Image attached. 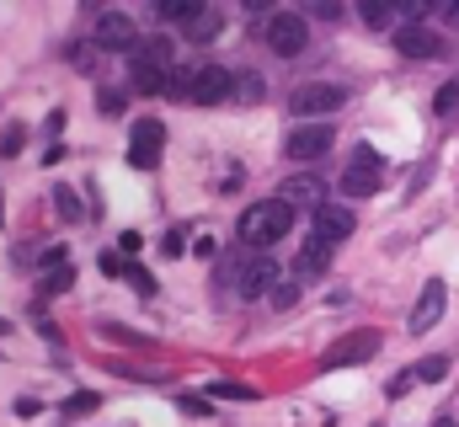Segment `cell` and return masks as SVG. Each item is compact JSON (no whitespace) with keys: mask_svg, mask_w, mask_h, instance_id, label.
I'll return each mask as SVG.
<instances>
[{"mask_svg":"<svg viewBox=\"0 0 459 427\" xmlns=\"http://www.w3.org/2000/svg\"><path fill=\"white\" fill-rule=\"evenodd\" d=\"M326 267H332V246L310 235V240L299 246V257H294V273H299V278H321Z\"/></svg>","mask_w":459,"mask_h":427,"instance_id":"obj_15","label":"cell"},{"mask_svg":"<svg viewBox=\"0 0 459 427\" xmlns=\"http://www.w3.org/2000/svg\"><path fill=\"white\" fill-rule=\"evenodd\" d=\"M283 150H289V161H321V155L332 150V128H326V123H299V128L283 139Z\"/></svg>","mask_w":459,"mask_h":427,"instance_id":"obj_7","label":"cell"},{"mask_svg":"<svg viewBox=\"0 0 459 427\" xmlns=\"http://www.w3.org/2000/svg\"><path fill=\"white\" fill-rule=\"evenodd\" d=\"M123 102H128V97H123V92H102V97H97V107H102V112H108V118H113V112H123Z\"/></svg>","mask_w":459,"mask_h":427,"instance_id":"obj_32","label":"cell"},{"mask_svg":"<svg viewBox=\"0 0 459 427\" xmlns=\"http://www.w3.org/2000/svg\"><path fill=\"white\" fill-rule=\"evenodd\" d=\"M75 283V267L65 262V267H54V273H43V294H65Z\"/></svg>","mask_w":459,"mask_h":427,"instance_id":"obj_21","label":"cell"},{"mask_svg":"<svg viewBox=\"0 0 459 427\" xmlns=\"http://www.w3.org/2000/svg\"><path fill=\"white\" fill-rule=\"evenodd\" d=\"M267 48H273L278 59H299V54L310 48V22L294 16V11H273V16H267Z\"/></svg>","mask_w":459,"mask_h":427,"instance_id":"obj_2","label":"cell"},{"mask_svg":"<svg viewBox=\"0 0 459 427\" xmlns=\"http://www.w3.org/2000/svg\"><path fill=\"white\" fill-rule=\"evenodd\" d=\"M102 273H108V278H123V273H128V262H123L117 251H102Z\"/></svg>","mask_w":459,"mask_h":427,"instance_id":"obj_31","label":"cell"},{"mask_svg":"<svg viewBox=\"0 0 459 427\" xmlns=\"http://www.w3.org/2000/svg\"><path fill=\"white\" fill-rule=\"evenodd\" d=\"M316 16H326V22H337V16H342V5H337V0H321V5H316Z\"/></svg>","mask_w":459,"mask_h":427,"instance_id":"obj_33","label":"cell"},{"mask_svg":"<svg viewBox=\"0 0 459 427\" xmlns=\"http://www.w3.org/2000/svg\"><path fill=\"white\" fill-rule=\"evenodd\" d=\"M214 32H220V11H198V16L187 22V38H193V43H204V38H214Z\"/></svg>","mask_w":459,"mask_h":427,"instance_id":"obj_19","label":"cell"},{"mask_svg":"<svg viewBox=\"0 0 459 427\" xmlns=\"http://www.w3.org/2000/svg\"><path fill=\"white\" fill-rule=\"evenodd\" d=\"M283 278H278V262L273 257H251L240 273H235V289H240V300H262V294H273Z\"/></svg>","mask_w":459,"mask_h":427,"instance_id":"obj_6","label":"cell"},{"mask_svg":"<svg viewBox=\"0 0 459 427\" xmlns=\"http://www.w3.org/2000/svg\"><path fill=\"white\" fill-rule=\"evenodd\" d=\"M278 198H283L289 209H310V214L326 209V187H321V177H289Z\"/></svg>","mask_w":459,"mask_h":427,"instance_id":"obj_11","label":"cell"},{"mask_svg":"<svg viewBox=\"0 0 459 427\" xmlns=\"http://www.w3.org/2000/svg\"><path fill=\"white\" fill-rule=\"evenodd\" d=\"M230 92H235V75H230V70H220V65H204V70H193V102H198V107L225 102Z\"/></svg>","mask_w":459,"mask_h":427,"instance_id":"obj_8","label":"cell"},{"mask_svg":"<svg viewBox=\"0 0 459 427\" xmlns=\"http://www.w3.org/2000/svg\"><path fill=\"white\" fill-rule=\"evenodd\" d=\"M267 300H273V310H294V305H299V278H289V283H278V289H273Z\"/></svg>","mask_w":459,"mask_h":427,"instance_id":"obj_22","label":"cell"},{"mask_svg":"<svg viewBox=\"0 0 459 427\" xmlns=\"http://www.w3.org/2000/svg\"><path fill=\"white\" fill-rule=\"evenodd\" d=\"M444 305H449V289H444L438 278H428V283H422V300H417V310H411V331H417V336L433 331V320L444 316Z\"/></svg>","mask_w":459,"mask_h":427,"instance_id":"obj_12","label":"cell"},{"mask_svg":"<svg viewBox=\"0 0 459 427\" xmlns=\"http://www.w3.org/2000/svg\"><path fill=\"white\" fill-rule=\"evenodd\" d=\"M54 209L65 214V219H70V224H75V219H81V198H75V187H54Z\"/></svg>","mask_w":459,"mask_h":427,"instance_id":"obj_20","label":"cell"},{"mask_svg":"<svg viewBox=\"0 0 459 427\" xmlns=\"http://www.w3.org/2000/svg\"><path fill=\"white\" fill-rule=\"evenodd\" d=\"M134 92H139V97H166V92H171V70L134 65Z\"/></svg>","mask_w":459,"mask_h":427,"instance_id":"obj_16","label":"cell"},{"mask_svg":"<svg viewBox=\"0 0 459 427\" xmlns=\"http://www.w3.org/2000/svg\"><path fill=\"white\" fill-rule=\"evenodd\" d=\"M342 193L347 198H368V193H379V155H374L368 144L352 150V161H347V171H342Z\"/></svg>","mask_w":459,"mask_h":427,"instance_id":"obj_4","label":"cell"},{"mask_svg":"<svg viewBox=\"0 0 459 427\" xmlns=\"http://www.w3.org/2000/svg\"><path fill=\"white\" fill-rule=\"evenodd\" d=\"M198 11H204V0H155V16H160V22H182V27H187Z\"/></svg>","mask_w":459,"mask_h":427,"instance_id":"obj_18","label":"cell"},{"mask_svg":"<svg viewBox=\"0 0 459 427\" xmlns=\"http://www.w3.org/2000/svg\"><path fill=\"white\" fill-rule=\"evenodd\" d=\"M38 412H43V406H38L32 396H22V401H16V417H38Z\"/></svg>","mask_w":459,"mask_h":427,"instance_id":"obj_34","label":"cell"},{"mask_svg":"<svg viewBox=\"0 0 459 427\" xmlns=\"http://www.w3.org/2000/svg\"><path fill=\"white\" fill-rule=\"evenodd\" d=\"M444 374H449V358H444V353H433V358L417 363V379H428V385H438Z\"/></svg>","mask_w":459,"mask_h":427,"instance_id":"obj_23","label":"cell"},{"mask_svg":"<svg viewBox=\"0 0 459 427\" xmlns=\"http://www.w3.org/2000/svg\"><path fill=\"white\" fill-rule=\"evenodd\" d=\"M240 240L246 246H256V251H267V246H278L289 230H294V209L283 204V198H262V204H251V209L240 214Z\"/></svg>","mask_w":459,"mask_h":427,"instance_id":"obj_1","label":"cell"},{"mask_svg":"<svg viewBox=\"0 0 459 427\" xmlns=\"http://www.w3.org/2000/svg\"><path fill=\"white\" fill-rule=\"evenodd\" d=\"M363 22L368 27H390V0H363Z\"/></svg>","mask_w":459,"mask_h":427,"instance_id":"obj_24","label":"cell"},{"mask_svg":"<svg viewBox=\"0 0 459 427\" xmlns=\"http://www.w3.org/2000/svg\"><path fill=\"white\" fill-rule=\"evenodd\" d=\"M235 97L240 102H262V75H235Z\"/></svg>","mask_w":459,"mask_h":427,"instance_id":"obj_25","label":"cell"},{"mask_svg":"<svg viewBox=\"0 0 459 427\" xmlns=\"http://www.w3.org/2000/svg\"><path fill=\"white\" fill-rule=\"evenodd\" d=\"M160 150H166V128L155 118H139L134 134H128V166L134 171H155L160 166Z\"/></svg>","mask_w":459,"mask_h":427,"instance_id":"obj_3","label":"cell"},{"mask_svg":"<svg viewBox=\"0 0 459 427\" xmlns=\"http://www.w3.org/2000/svg\"><path fill=\"white\" fill-rule=\"evenodd\" d=\"M22 144H27V128H22V123H11V128L0 134V155H22Z\"/></svg>","mask_w":459,"mask_h":427,"instance_id":"obj_26","label":"cell"},{"mask_svg":"<svg viewBox=\"0 0 459 427\" xmlns=\"http://www.w3.org/2000/svg\"><path fill=\"white\" fill-rule=\"evenodd\" d=\"M352 209H342V204H326V209L316 214V240H326V246H337V240H347L352 235Z\"/></svg>","mask_w":459,"mask_h":427,"instance_id":"obj_13","label":"cell"},{"mask_svg":"<svg viewBox=\"0 0 459 427\" xmlns=\"http://www.w3.org/2000/svg\"><path fill=\"white\" fill-rule=\"evenodd\" d=\"M347 102L342 86H332V81H316V86H299L289 107H294V118H326V112H337Z\"/></svg>","mask_w":459,"mask_h":427,"instance_id":"obj_5","label":"cell"},{"mask_svg":"<svg viewBox=\"0 0 459 427\" xmlns=\"http://www.w3.org/2000/svg\"><path fill=\"white\" fill-rule=\"evenodd\" d=\"M65 412H70V417H91V412H97V396H91V390H86V396H70Z\"/></svg>","mask_w":459,"mask_h":427,"instance_id":"obj_28","label":"cell"},{"mask_svg":"<svg viewBox=\"0 0 459 427\" xmlns=\"http://www.w3.org/2000/svg\"><path fill=\"white\" fill-rule=\"evenodd\" d=\"M433 107H438V112H455V107H459V81H449V86L433 97Z\"/></svg>","mask_w":459,"mask_h":427,"instance_id":"obj_30","label":"cell"},{"mask_svg":"<svg viewBox=\"0 0 459 427\" xmlns=\"http://www.w3.org/2000/svg\"><path fill=\"white\" fill-rule=\"evenodd\" d=\"M123 278H128V283H134V289H139V294H144V300H150V294H155V278H150V273H144V267H134V262H128V273H123Z\"/></svg>","mask_w":459,"mask_h":427,"instance_id":"obj_27","label":"cell"},{"mask_svg":"<svg viewBox=\"0 0 459 427\" xmlns=\"http://www.w3.org/2000/svg\"><path fill=\"white\" fill-rule=\"evenodd\" d=\"M395 48H401L406 59H433V54H438V32L422 27V22H417V27H395Z\"/></svg>","mask_w":459,"mask_h":427,"instance_id":"obj_14","label":"cell"},{"mask_svg":"<svg viewBox=\"0 0 459 427\" xmlns=\"http://www.w3.org/2000/svg\"><path fill=\"white\" fill-rule=\"evenodd\" d=\"M411 385H417V369H411V374H395V379L385 385V396H390V401H401V396H406Z\"/></svg>","mask_w":459,"mask_h":427,"instance_id":"obj_29","label":"cell"},{"mask_svg":"<svg viewBox=\"0 0 459 427\" xmlns=\"http://www.w3.org/2000/svg\"><path fill=\"white\" fill-rule=\"evenodd\" d=\"M379 353V331H352V336H342L321 363L326 369H342V363H363V358H374Z\"/></svg>","mask_w":459,"mask_h":427,"instance_id":"obj_9","label":"cell"},{"mask_svg":"<svg viewBox=\"0 0 459 427\" xmlns=\"http://www.w3.org/2000/svg\"><path fill=\"white\" fill-rule=\"evenodd\" d=\"M97 48H139V32H134V22L123 16V11H102L97 16Z\"/></svg>","mask_w":459,"mask_h":427,"instance_id":"obj_10","label":"cell"},{"mask_svg":"<svg viewBox=\"0 0 459 427\" xmlns=\"http://www.w3.org/2000/svg\"><path fill=\"white\" fill-rule=\"evenodd\" d=\"M134 65H155V70H171V43L166 38H139V48L128 54Z\"/></svg>","mask_w":459,"mask_h":427,"instance_id":"obj_17","label":"cell"}]
</instances>
